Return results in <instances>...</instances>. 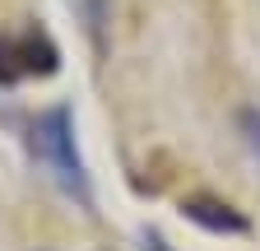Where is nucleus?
I'll use <instances>...</instances> for the list:
<instances>
[{
	"label": "nucleus",
	"instance_id": "f257e3e1",
	"mask_svg": "<svg viewBox=\"0 0 260 251\" xmlns=\"http://www.w3.org/2000/svg\"><path fill=\"white\" fill-rule=\"evenodd\" d=\"M32 153L51 168V177L60 181L65 196H75L84 209H93L88 172H84V159L75 149V116H70V107H47L38 121H32Z\"/></svg>",
	"mask_w": 260,
	"mask_h": 251
},
{
	"label": "nucleus",
	"instance_id": "f03ea898",
	"mask_svg": "<svg viewBox=\"0 0 260 251\" xmlns=\"http://www.w3.org/2000/svg\"><path fill=\"white\" fill-rule=\"evenodd\" d=\"M60 70V47L51 42L47 28H5L0 33V84H23V79H47Z\"/></svg>",
	"mask_w": 260,
	"mask_h": 251
},
{
	"label": "nucleus",
	"instance_id": "7ed1b4c3",
	"mask_svg": "<svg viewBox=\"0 0 260 251\" xmlns=\"http://www.w3.org/2000/svg\"><path fill=\"white\" fill-rule=\"evenodd\" d=\"M181 214L190 218V224H200L205 233H233V237H246L251 233V218L242 209H233L228 200H218V196H186L181 200Z\"/></svg>",
	"mask_w": 260,
	"mask_h": 251
},
{
	"label": "nucleus",
	"instance_id": "20e7f679",
	"mask_svg": "<svg viewBox=\"0 0 260 251\" xmlns=\"http://www.w3.org/2000/svg\"><path fill=\"white\" fill-rule=\"evenodd\" d=\"M242 131H246V144L260 153V112H242Z\"/></svg>",
	"mask_w": 260,
	"mask_h": 251
},
{
	"label": "nucleus",
	"instance_id": "39448f33",
	"mask_svg": "<svg viewBox=\"0 0 260 251\" xmlns=\"http://www.w3.org/2000/svg\"><path fill=\"white\" fill-rule=\"evenodd\" d=\"M144 246H149V251H172V246H168V242H162L158 233H144Z\"/></svg>",
	"mask_w": 260,
	"mask_h": 251
}]
</instances>
